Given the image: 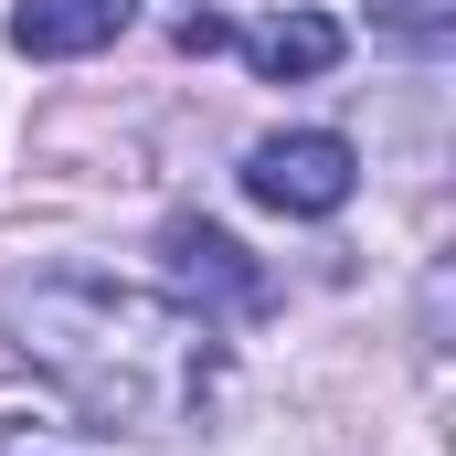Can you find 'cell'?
I'll list each match as a JSON object with an SVG mask.
<instances>
[{"mask_svg":"<svg viewBox=\"0 0 456 456\" xmlns=\"http://www.w3.org/2000/svg\"><path fill=\"white\" fill-rule=\"evenodd\" d=\"M0 340L107 436H181L224 382V330L202 308H181L170 287L86 276V265L11 276L0 287Z\"/></svg>","mask_w":456,"mask_h":456,"instance_id":"obj_1","label":"cell"},{"mask_svg":"<svg viewBox=\"0 0 456 456\" xmlns=\"http://www.w3.org/2000/svg\"><path fill=\"white\" fill-rule=\"evenodd\" d=\"M350 191H361V149L340 127H276L244 149V202H265L287 224H330Z\"/></svg>","mask_w":456,"mask_h":456,"instance_id":"obj_2","label":"cell"},{"mask_svg":"<svg viewBox=\"0 0 456 456\" xmlns=\"http://www.w3.org/2000/svg\"><path fill=\"white\" fill-rule=\"evenodd\" d=\"M159 265H170V297H181V308H202L213 330H224V319H265V308H276V276H265L224 224H202V213H170V224H159Z\"/></svg>","mask_w":456,"mask_h":456,"instance_id":"obj_3","label":"cell"},{"mask_svg":"<svg viewBox=\"0 0 456 456\" xmlns=\"http://www.w3.org/2000/svg\"><path fill=\"white\" fill-rule=\"evenodd\" d=\"M127 21H138V0H11V53L75 64V53H107Z\"/></svg>","mask_w":456,"mask_h":456,"instance_id":"obj_4","label":"cell"},{"mask_svg":"<svg viewBox=\"0 0 456 456\" xmlns=\"http://www.w3.org/2000/svg\"><path fill=\"white\" fill-rule=\"evenodd\" d=\"M233 53H244L265 86H308V75L340 64V21H330V11H265V21L233 32Z\"/></svg>","mask_w":456,"mask_h":456,"instance_id":"obj_5","label":"cell"},{"mask_svg":"<svg viewBox=\"0 0 456 456\" xmlns=\"http://www.w3.org/2000/svg\"><path fill=\"white\" fill-rule=\"evenodd\" d=\"M371 32H393V43L436 53V43L456 32V0H371Z\"/></svg>","mask_w":456,"mask_h":456,"instance_id":"obj_6","label":"cell"},{"mask_svg":"<svg viewBox=\"0 0 456 456\" xmlns=\"http://www.w3.org/2000/svg\"><path fill=\"white\" fill-rule=\"evenodd\" d=\"M224 43H233L224 11H191V21H181V53H224Z\"/></svg>","mask_w":456,"mask_h":456,"instance_id":"obj_7","label":"cell"},{"mask_svg":"<svg viewBox=\"0 0 456 456\" xmlns=\"http://www.w3.org/2000/svg\"><path fill=\"white\" fill-rule=\"evenodd\" d=\"M0 456H43V446H11V436H0Z\"/></svg>","mask_w":456,"mask_h":456,"instance_id":"obj_8","label":"cell"}]
</instances>
